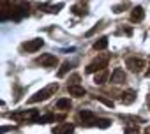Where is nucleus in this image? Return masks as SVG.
<instances>
[{"label": "nucleus", "mask_w": 150, "mask_h": 134, "mask_svg": "<svg viewBox=\"0 0 150 134\" xmlns=\"http://www.w3.org/2000/svg\"><path fill=\"white\" fill-rule=\"evenodd\" d=\"M35 63H37V65H42V67H57L58 58H57L55 55H51V53H44V55H41V56L35 60Z\"/></svg>", "instance_id": "nucleus-6"}, {"label": "nucleus", "mask_w": 150, "mask_h": 134, "mask_svg": "<svg viewBox=\"0 0 150 134\" xmlns=\"http://www.w3.org/2000/svg\"><path fill=\"white\" fill-rule=\"evenodd\" d=\"M145 132H146V134H150V125H148V127L145 129Z\"/></svg>", "instance_id": "nucleus-28"}, {"label": "nucleus", "mask_w": 150, "mask_h": 134, "mask_svg": "<svg viewBox=\"0 0 150 134\" xmlns=\"http://www.w3.org/2000/svg\"><path fill=\"white\" fill-rule=\"evenodd\" d=\"M108 76H110V73H108V69H104V71H101V73H97V74L94 76V83H96V85H103V83L108 80Z\"/></svg>", "instance_id": "nucleus-17"}, {"label": "nucleus", "mask_w": 150, "mask_h": 134, "mask_svg": "<svg viewBox=\"0 0 150 134\" xmlns=\"http://www.w3.org/2000/svg\"><path fill=\"white\" fill-rule=\"evenodd\" d=\"M96 51H101V49H106L108 48V37H99L96 42H94V46H92Z\"/></svg>", "instance_id": "nucleus-18"}, {"label": "nucleus", "mask_w": 150, "mask_h": 134, "mask_svg": "<svg viewBox=\"0 0 150 134\" xmlns=\"http://www.w3.org/2000/svg\"><path fill=\"white\" fill-rule=\"evenodd\" d=\"M120 118H122V120H129V122H136V123L143 122V118H139V116H132V115H120Z\"/></svg>", "instance_id": "nucleus-22"}, {"label": "nucleus", "mask_w": 150, "mask_h": 134, "mask_svg": "<svg viewBox=\"0 0 150 134\" xmlns=\"http://www.w3.org/2000/svg\"><path fill=\"white\" fill-rule=\"evenodd\" d=\"M69 108H71V101H69V99H58V101H57V109H64V111H65V109H69Z\"/></svg>", "instance_id": "nucleus-19"}, {"label": "nucleus", "mask_w": 150, "mask_h": 134, "mask_svg": "<svg viewBox=\"0 0 150 134\" xmlns=\"http://www.w3.org/2000/svg\"><path fill=\"white\" fill-rule=\"evenodd\" d=\"M127 7H129V4H127V2H122V4H118V6H115V7H113V13H117V14H118V13H122L124 9H127Z\"/></svg>", "instance_id": "nucleus-24"}, {"label": "nucleus", "mask_w": 150, "mask_h": 134, "mask_svg": "<svg viewBox=\"0 0 150 134\" xmlns=\"http://www.w3.org/2000/svg\"><path fill=\"white\" fill-rule=\"evenodd\" d=\"M69 81H71V83H69V87H72V85H78V81H80V76H78V74H72Z\"/></svg>", "instance_id": "nucleus-27"}, {"label": "nucleus", "mask_w": 150, "mask_h": 134, "mask_svg": "<svg viewBox=\"0 0 150 134\" xmlns=\"http://www.w3.org/2000/svg\"><path fill=\"white\" fill-rule=\"evenodd\" d=\"M96 99H97V101H101V102H104L108 108H113V106H115V102H113V101H110V99H106V97H103V95H96Z\"/></svg>", "instance_id": "nucleus-23"}, {"label": "nucleus", "mask_w": 150, "mask_h": 134, "mask_svg": "<svg viewBox=\"0 0 150 134\" xmlns=\"http://www.w3.org/2000/svg\"><path fill=\"white\" fill-rule=\"evenodd\" d=\"M125 81V73L120 69H115L113 71V74H111V83H115V85H120V83H124Z\"/></svg>", "instance_id": "nucleus-11"}, {"label": "nucleus", "mask_w": 150, "mask_h": 134, "mask_svg": "<svg viewBox=\"0 0 150 134\" xmlns=\"http://www.w3.org/2000/svg\"><path fill=\"white\" fill-rule=\"evenodd\" d=\"M30 6L25 2H0V20H21L28 14Z\"/></svg>", "instance_id": "nucleus-1"}, {"label": "nucleus", "mask_w": 150, "mask_h": 134, "mask_svg": "<svg viewBox=\"0 0 150 134\" xmlns=\"http://www.w3.org/2000/svg\"><path fill=\"white\" fill-rule=\"evenodd\" d=\"M71 69V63L69 62H64L62 63V67H60V69H58V78H64L65 74H67V71Z\"/></svg>", "instance_id": "nucleus-21"}, {"label": "nucleus", "mask_w": 150, "mask_h": 134, "mask_svg": "<svg viewBox=\"0 0 150 134\" xmlns=\"http://www.w3.org/2000/svg\"><path fill=\"white\" fill-rule=\"evenodd\" d=\"M146 76H148V78H150V69H148V71H146Z\"/></svg>", "instance_id": "nucleus-30"}, {"label": "nucleus", "mask_w": 150, "mask_h": 134, "mask_svg": "<svg viewBox=\"0 0 150 134\" xmlns=\"http://www.w3.org/2000/svg\"><path fill=\"white\" fill-rule=\"evenodd\" d=\"M125 67L131 73H141L145 69V60L139 56H127L125 58Z\"/></svg>", "instance_id": "nucleus-5"}, {"label": "nucleus", "mask_w": 150, "mask_h": 134, "mask_svg": "<svg viewBox=\"0 0 150 134\" xmlns=\"http://www.w3.org/2000/svg\"><path fill=\"white\" fill-rule=\"evenodd\" d=\"M67 90H69V94H71V95H74V97H83V95L87 94V90H85L83 87H80V85L67 87Z\"/></svg>", "instance_id": "nucleus-13"}, {"label": "nucleus", "mask_w": 150, "mask_h": 134, "mask_svg": "<svg viewBox=\"0 0 150 134\" xmlns=\"http://www.w3.org/2000/svg\"><path fill=\"white\" fill-rule=\"evenodd\" d=\"M9 116H11L13 120L20 122V123H23V122H27V123L35 122V123H37V120H39V111H37V109H21V111H16V113H9Z\"/></svg>", "instance_id": "nucleus-2"}, {"label": "nucleus", "mask_w": 150, "mask_h": 134, "mask_svg": "<svg viewBox=\"0 0 150 134\" xmlns=\"http://www.w3.org/2000/svg\"><path fill=\"white\" fill-rule=\"evenodd\" d=\"M41 9H44L46 13H58L62 7H64V2H58V4H42V6H39Z\"/></svg>", "instance_id": "nucleus-15"}, {"label": "nucleus", "mask_w": 150, "mask_h": 134, "mask_svg": "<svg viewBox=\"0 0 150 134\" xmlns=\"http://www.w3.org/2000/svg\"><path fill=\"white\" fill-rule=\"evenodd\" d=\"M53 134H74V123H58L51 129Z\"/></svg>", "instance_id": "nucleus-7"}, {"label": "nucleus", "mask_w": 150, "mask_h": 134, "mask_svg": "<svg viewBox=\"0 0 150 134\" xmlns=\"http://www.w3.org/2000/svg\"><path fill=\"white\" fill-rule=\"evenodd\" d=\"M76 16H83L85 13H87V4H83V2H78V4H74L72 6V9H71Z\"/></svg>", "instance_id": "nucleus-16"}, {"label": "nucleus", "mask_w": 150, "mask_h": 134, "mask_svg": "<svg viewBox=\"0 0 150 134\" xmlns=\"http://www.w3.org/2000/svg\"><path fill=\"white\" fill-rule=\"evenodd\" d=\"M108 62H110V55L108 53H103V55H99V56H96L88 65H87V73L88 74H92V73H101V71H104L106 67H108Z\"/></svg>", "instance_id": "nucleus-3"}, {"label": "nucleus", "mask_w": 150, "mask_h": 134, "mask_svg": "<svg viewBox=\"0 0 150 134\" xmlns=\"http://www.w3.org/2000/svg\"><path fill=\"white\" fill-rule=\"evenodd\" d=\"M44 44V41L42 39H30V41H27L25 44H23V49L25 51H28V53H34V51H37V49H41V46Z\"/></svg>", "instance_id": "nucleus-8"}, {"label": "nucleus", "mask_w": 150, "mask_h": 134, "mask_svg": "<svg viewBox=\"0 0 150 134\" xmlns=\"http://www.w3.org/2000/svg\"><path fill=\"white\" fill-rule=\"evenodd\" d=\"M120 101H122L124 104H132V102L136 101V92H134V90H125V92H122Z\"/></svg>", "instance_id": "nucleus-12"}, {"label": "nucleus", "mask_w": 150, "mask_h": 134, "mask_svg": "<svg viewBox=\"0 0 150 134\" xmlns=\"http://www.w3.org/2000/svg\"><path fill=\"white\" fill-rule=\"evenodd\" d=\"M101 28H104V21H101V23H99V25H96V27H94L92 30H88V32H87V37H90V35H94V34H96L97 30H101Z\"/></svg>", "instance_id": "nucleus-25"}, {"label": "nucleus", "mask_w": 150, "mask_h": 134, "mask_svg": "<svg viewBox=\"0 0 150 134\" xmlns=\"http://www.w3.org/2000/svg\"><path fill=\"white\" fill-rule=\"evenodd\" d=\"M96 125H97L99 129H108V127L111 125V120H110V118H97Z\"/></svg>", "instance_id": "nucleus-20"}, {"label": "nucleus", "mask_w": 150, "mask_h": 134, "mask_svg": "<svg viewBox=\"0 0 150 134\" xmlns=\"http://www.w3.org/2000/svg\"><path fill=\"white\" fill-rule=\"evenodd\" d=\"M58 90V83H50L48 87H44L42 90H39V92H35L30 99H28V102H42V101H46V99H50L51 95H55V92Z\"/></svg>", "instance_id": "nucleus-4"}, {"label": "nucleus", "mask_w": 150, "mask_h": 134, "mask_svg": "<svg viewBox=\"0 0 150 134\" xmlns=\"http://www.w3.org/2000/svg\"><path fill=\"white\" fill-rule=\"evenodd\" d=\"M78 116L83 120V125H96V122H97L96 115H94L92 111H88V109H81Z\"/></svg>", "instance_id": "nucleus-9"}, {"label": "nucleus", "mask_w": 150, "mask_h": 134, "mask_svg": "<svg viewBox=\"0 0 150 134\" xmlns=\"http://www.w3.org/2000/svg\"><path fill=\"white\" fill-rule=\"evenodd\" d=\"M124 134H139V127H136V125H131V127H125V130H124Z\"/></svg>", "instance_id": "nucleus-26"}, {"label": "nucleus", "mask_w": 150, "mask_h": 134, "mask_svg": "<svg viewBox=\"0 0 150 134\" xmlns=\"http://www.w3.org/2000/svg\"><path fill=\"white\" fill-rule=\"evenodd\" d=\"M64 115H53V113H48V115H42L39 116L37 123H46V122H55V120H62Z\"/></svg>", "instance_id": "nucleus-14"}, {"label": "nucleus", "mask_w": 150, "mask_h": 134, "mask_svg": "<svg viewBox=\"0 0 150 134\" xmlns=\"http://www.w3.org/2000/svg\"><path fill=\"white\" fill-rule=\"evenodd\" d=\"M143 18H145V9H143V7L138 6V7H134V9L131 11V21H132V23H139Z\"/></svg>", "instance_id": "nucleus-10"}, {"label": "nucleus", "mask_w": 150, "mask_h": 134, "mask_svg": "<svg viewBox=\"0 0 150 134\" xmlns=\"http://www.w3.org/2000/svg\"><path fill=\"white\" fill-rule=\"evenodd\" d=\"M146 104H148V108H150V95L146 97Z\"/></svg>", "instance_id": "nucleus-29"}]
</instances>
